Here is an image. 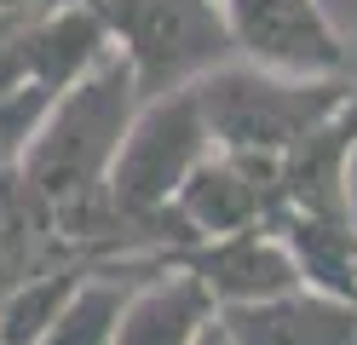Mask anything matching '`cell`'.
<instances>
[{
    "label": "cell",
    "mask_w": 357,
    "mask_h": 345,
    "mask_svg": "<svg viewBox=\"0 0 357 345\" xmlns=\"http://www.w3.org/2000/svg\"><path fill=\"white\" fill-rule=\"evenodd\" d=\"M282 242L294 247L305 288H323L357 305V219H317V213H277Z\"/></svg>",
    "instance_id": "obj_13"
},
{
    "label": "cell",
    "mask_w": 357,
    "mask_h": 345,
    "mask_svg": "<svg viewBox=\"0 0 357 345\" xmlns=\"http://www.w3.org/2000/svg\"><path fill=\"white\" fill-rule=\"evenodd\" d=\"M116 52L109 40V23L98 17L93 0H58V6H40L24 29V63H29V81L47 86V92H63L75 86L81 75Z\"/></svg>",
    "instance_id": "obj_9"
},
{
    "label": "cell",
    "mask_w": 357,
    "mask_h": 345,
    "mask_svg": "<svg viewBox=\"0 0 357 345\" xmlns=\"http://www.w3.org/2000/svg\"><path fill=\"white\" fill-rule=\"evenodd\" d=\"M242 63L277 75H357L323 0H219Z\"/></svg>",
    "instance_id": "obj_5"
},
{
    "label": "cell",
    "mask_w": 357,
    "mask_h": 345,
    "mask_svg": "<svg viewBox=\"0 0 357 345\" xmlns=\"http://www.w3.org/2000/svg\"><path fill=\"white\" fill-rule=\"evenodd\" d=\"M29 6H58V0H0V12H29Z\"/></svg>",
    "instance_id": "obj_19"
},
{
    "label": "cell",
    "mask_w": 357,
    "mask_h": 345,
    "mask_svg": "<svg viewBox=\"0 0 357 345\" xmlns=\"http://www.w3.org/2000/svg\"><path fill=\"white\" fill-rule=\"evenodd\" d=\"M0 345H6V339H0Z\"/></svg>",
    "instance_id": "obj_20"
},
{
    "label": "cell",
    "mask_w": 357,
    "mask_h": 345,
    "mask_svg": "<svg viewBox=\"0 0 357 345\" xmlns=\"http://www.w3.org/2000/svg\"><path fill=\"white\" fill-rule=\"evenodd\" d=\"M86 270H93L86 259H63L52 270L29 276L24 288H12L6 305H0V339H6V345H40L47 328L63 316V305L75 299V288L86 282Z\"/></svg>",
    "instance_id": "obj_14"
},
{
    "label": "cell",
    "mask_w": 357,
    "mask_h": 345,
    "mask_svg": "<svg viewBox=\"0 0 357 345\" xmlns=\"http://www.w3.org/2000/svg\"><path fill=\"white\" fill-rule=\"evenodd\" d=\"M150 276H162V265H93L40 345H116L127 299H132L139 282H150Z\"/></svg>",
    "instance_id": "obj_12"
},
{
    "label": "cell",
    "mask_w": 357,
    "mask_h": 345,
    "mask_svg": "<svg viewBox=\"0 0 357 345\" xmlns=\"http://www.w3.org/2000/svg\"><path fill=\"white\" fill-rule=\"evenodd\" d=\"M219 328L231 345H357V305L300 282L254 305H225Z\"/></svg>",
    "instance_id": "obj_8"
},
{
    "label": "cell",
    "mask_w": 357,
    "mask_h": 345,
    "mask_svg": "<svg viewBox=\"0 0 357 345\" xmlns=\"http://www.w3.org/2000/svg\"><path fill=\"white\" fill-rule=\"evenodd\" d=\"M167 270H185L208 288V299L219 311L225 305H254V299H271L300 288L305 276L294 265V247L282 242L277 224H248V230H231V236H202L190 247H178Z\"/></svg>",
    "instance_id": "obj_7"
},
{
    "label": "cell",
    "mask_w": 357,
    "mask_h": 345,
    "mask_svg": "<svg viewBox=\"0 0 357 345\" xmlns=\"http://www.w3.org/2000/svg\"><path fill=\"white\" fill-rule=\"evenodd\" d=\"M213 299L208 288L185 270H162L150 282L132 288L127 311H121V328H116V345H196L202 328L213 322Z\"/></svg>",
    "instance_id": "obj_10"
},
{
    "label": "cell",
    "mask_w": 357,
    "mask_h": 345,
    "mask_svg": "<svg viewBox=\"0 0 357 345\" xmlns=\"http://www.w3.org/2000/svg\"><path fill=\"white\" fill-rule=\"evenodd\" d=\"M351 138L323 121L294 150H282V207L277 213H317V219H351Z\"/></svg>",
    "instance_id": "obj_11"
},
{
    "label": "cell",
    "mask_w": 357,
    "mask_h": 345,
    "mask_svg": "<svg viewBox=\"0 0 357 345\" xmlns=\"http://www.w3.org/2000/svg\"><path fill=\"white\" fill-rule=\"evenodd\" d=\"M58 92L47 86H12V92H0V167H17L29 150V138L40 132V121H47V109H52Z\"/></svg>",
    "instance_id": "obj_15"
},
{
    "label": "cell",
    "mask_w": 357,
    "mask_h": 345,
    "mask_svg": "<svg viewBox=\"0 0 357 345\" xmlns=\"http://www.w3.org/2000/svg\"><path fill=\"white\" fill-rule=\"evenodd\" d=\"M109 23L116 52L132 63L144 98L196 86L202 75L236 63V40L219 0H93Z\"/></svg>",
    "instance_id": "obj_3"
},
{
    "label": "cell",
    "mask_w": 357,
    "mask_h": 345,
    "mask_svg": "<svg viewBox=\"0 0 357 345\" xmlns=\"http://www.w3.org/2000/svg\"><path fill=\"white\" fill-rule=\"evenodd\" d=\"M196 345H231V334L219 328V311H213V322H208V328H202V339H196Z\"/></svg>",
    "instance_id": "obj_18"
},
{
    "label": "cell",
    "mask_w": 357,
    "mask_h": 345,
    "mask_svg": "<svg viewBox=\"0 0 357 345\" xmlns=\"http://www.w3.org/2000/svg\"><path fill=\"white\" fill-rule=\"evenodd\" d=\"M178 213L196 236H231L248 224H271L282 207V155L277 150H219L178 184Z\"/></svg>",
    "instance_id": "obj_6"
},
{
    "label": "cell",
    "mask_w": 357,
    "mask_h": 345,
    "mask_svg": "<svg viewBox=\"0 0 357 345\" xmlns=\"http://www.w3.org/2000/svg\"><path fill=\"white\" fill-rule=\"evenodd\" d=\"M328 17H334V29H340L346 40V52H351V69H357V0H323Z\"/></svg>",
    "instance_id": "obj_16"
},
{
    "label": "cell",
    "mask_w": 357,
    "mask_h": 345,
    "mask_svg": "<svg viewBox=\"0 0 357 345\" xmlns=\"http://www.w3.org/2000/svg\"><path fill=\"white\" fill-rule=\"evenodd\" d=\"M357 75H277L259 63H225L196 81V104L208 115L219 150H294L305 132L340 115Z\"/></svg>",
    "instance_id": "obj_2"
},
{
    "label": "cell",
    "mask_w": 357,
    "mask_h": 345,
    "mask_svg": "<svg viewBox=\"0 0 357 345\" xmlns=\"http://www.w3.org/2000/svg\"><path fill=\"white\" fill-rule=\"evenodd\" d=\"M139 104H144V92H139L132 63L121 52H109L93 75H81L75 86H63L52 98L47 121L29 138L17 167L47 190L52 207L98 190L121 155V138L132 127V115H139Z\"/></svg>",
    "instance_id": "obj_1"
},
{
    "label": "cell",
    "mask_w": 357,
    "mask_h": 345,
    "mask_svg": "<svg viewBox=\"0 0 357 345\" xmlns=\"http://www.w3.org/2000/svg\"><path fill=\"white\" fill-rule=\"evenodd\" d=\"M208 155H213V132H208L202 104H196V86H178V92H162V98L139 104L104 184L121 207L150 213V207H167L178 196V184Z\"/></svg>",
    "instance_id": "obj_4"
},
{
    "label": "cell",
    "mask_w": 357,
    "mask_h": 345,
    "mask_svg": "<svg viewBox=\"0 0 357 345\" xmlns=\"http://www.w3.org/2000/svg\"><path fill=\"white\" fill-rule=\"evenodd\" d=\"M334 127H340V132L351 138V144H357V81H351V98L340 104V115H334Z\"/></svg>",
    "instance_id": "obj_17"
}]
</instances>
